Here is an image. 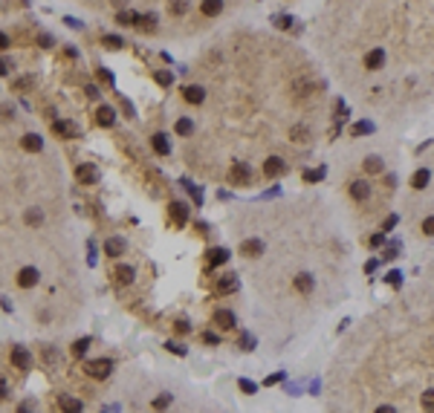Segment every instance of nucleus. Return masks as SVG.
<instances>
[{"label":"nucleus","instance_id":"f257e3e1","mask_svg":"<svg viewBox=\"0 0 434 413\" xmlns=\"http://www.w3.org/2000/svg\"><path fill=\"white\" fill-rule=\"evenodd\" d=\"M75 179H78L81 185H96L99 182V168L90 165V162H81V165L75 168Z\"/></svg>","mask_w":434,"mask_h":413},{"label":"nucleus","instance_id":"f03ea898","mask_svg":"<svg viewBox=\"0 0 434 413\" xmlns=\"http://www.w3.org/2000/svg\"><path fill=\"white\" fill-rule=\"evenodd\" d=\"M110 370H113V364H110L107 358H96V361L87 364V373H90L93 379H107V376H110Z\"/></svg>","mask_w":434,"mask_h":413},{"label":"nucleus","instance_id":"7ed1b4c3","mask_svg":"<svg viewBox=\"0 0 434 413\" xmlns=\"http://www.w3.org/2000/svg\"><path fill=\"white\" fill-rule=\"evenodd\" d=\"M52 130H55L58 136H64V139H78L81 136V127L72 125V122H52Z\"/></svg>","mask_w":434,"mask_h":413},{"label":"nucleus","instance_id":"20e7f679","mask_svg":"<svg viewBox=\"0 0 434 413\" xmlns=\"http://www.w3.org/2000/svg\"><path fill=\"white\" fill-rule=\"evenodd\" d=\"M12 364L21 370H29V364H32V356H29V350L26 347H12Z\"/></svg>","mask_w":434,"mask_h":413},{"label":"nucleus","instance_id":"39448f33","mask_svg":"<svg viewBox=\"0 0 434 413\" xmlns=\"http://www.w3.org/2000/svg\"><path fill=\"white\" fill-rule=\"evenodd\" d=\"M284 171H287V162H284L281 156H270V159L264 162V173H267V176H281Z\"/></svg>","mask_w":434,"mask_h":413},{"label":"nucleus","instance_id":"423d86ee","mask_svg":"<svg viewBox=\"0 0 434 413\" xmlns=\"http://www.w3.org/2000/svg\"><path fill=\"white\" fill-rule=\"evenodd\" d=\"M38 277H41V275H38L35 266H26V269L18 272V283H21L24 289H29V286H35V283H38Z\"/></svg>","mask_w":434,"mask_h":413},{"label":"nucleus","instance_id":"0eeeda50","mask_svg":"<svg viewBox=\"0 0 434 413\" xmlns=\"http://www.w3.org/2000/svg\"><path fill=\"white\" fill-rule=\"evenodd\" d=\"M229 176H232L235 185H240V182H249V179H252V171H249V165H243V162H235Z\"/></svg>","mask_w":434,"mask_h":413},{"label":"nucleus","instance_id":"6e6552de","mask_svg":"<svg viewBox=\"0 0 434 413\" xmlns=\"http://www.w3.org/2000/svg\"><path fill=\"white\" fill-rule=\"evenodd\" d=\"M293 283H295V289H298L301 295H310V292H313V286H316V280H313V275H310V272H301V275H295Z\"/></svg>","mask_w":434,"mask_h":413},{"label":"nucleus","instance_id":"1a4fd4ad","mask_svg":"<svg viewBox=\"0 0 434 413\" xmlns=\"http://www.w3.org/2000/svg\"><path fill=\"white\" fill-rule=\"evenodd\" d=\"M96 122H99L102 127H110L113 122H116V110H113V107H107V104H105V107H99V110H96Z\"/></svg>","mask_w":434,"mask_h":413},{"label":"nucleus","instance_id":"9d476101","mask_svg":"<svg viewBox=\"0 0 434 413\" xmlns=\"http://www.w3.org/2000/svg\"><path fill=\"white\" fill-rule=\"evenodd\" d=\"M183 95H186L188 104H203L206 90H203V87H197V84H191V87H186V90H183Z\"/></svg>","mask_w":434,"mask_h":413},{"label":"nucleus","instance_id":"9b49d317","mask_svg":"<svg viewBox=\"0 0 434 413\" xmlns=\"http://www.w3.org/2000/svg\"><path fill=\"white\" fill-rule=\"evenodd\" d=\"M382 64H385V52H382V49H371V52L365 55V67L368 69H379Z\"/></svg>","mask_w":434,"mask_h":413},{"label":"nucleus","instance_id":"f8f14e48","mask_svg":"<svg viewBox=\"0 0 434 413\" xmlns=\"http://www.w3.org/2000/svg\"><path fill=\"white\" fill-rule=\"evenodd\" d=\"M217 292H220V295H232V292H237V275H223V277H220Z\"/></svg>","mask_w":434,"mask_h":413},{"label":"nucleus","instance_id":"ddd939ff","mask_svg":"<svg viewBox=\"0 0 434 413\" xmlns=\"http://www.w3.org/2000/svg\"><path fill=\"white\" fill-rule=\"evenodd\" d=\"M105 254H110V257L125 254V240H122V237H110V240H105Z\"/></svg>","mask_w":434,"mask_h":413},{"label":"nucleus","instance_id":"4468645a","mask_svg":"<svg viewBox=\"0 0 434 413\" xmlns=\"http://www.w3.org/2000/svg\"><path fill=\"white\" fill-rule=\"evenodd\" d=\"M58 404H61V410L64 413H81V399H72V396H61L58 399Z\"/></svg>","mask_w":434,"mask_h":413},{"label":"nucleus","instance_id":"2eb2a0df","mask_svg":"<svg viewBox=\"0 0 434 413\" xmlns=\"http://www.w3.org/2000/svg\"><path fill=\"white\" fill-rule=\"evenodd\" d=\"M21 145H24V150H29V153H38V150L44 148V142H41L38 133H26V136L21 139Z\"/></svg>","mask_w":434,"mask_h":413},{"label":"nucleus","instance_id":"dca6fc26","mask_svg":"<svg viewBox=\"0 0 434 413\" xmlns=\"http://www.w3.org/2000/svg\"><path fill=\"white\" fill-rule=\"evenodd\" d=\"M151 145L159 156H168V153H171V145H168V136H165V133H156V136L151 139Z\"/></svg>","mask_w":434,"mask_h":413},{"label":"nucleus","instance_id":"f3484780","mask_svg":"<svg viewBox=\"0 0 434 413\" xmlns=\"http://www.w3.org/2000/svg\"><path fill=\"white\" fill-rule=\"evenodd\" d=\"M240 252L249 254V257H258V254H264V243L261 240H243L240 243Z\"/></svg>","mask_w":434,"mask_h":413},{"label":"nucleus","instance_id":"a211bd4d","mask_svg":"<svg viewBox=\"0 0 434 413\" xmlns=\"http://www.w3.org/2000/svg\"><path fill=\"white\" fill-rule=\"evenodd\" d=\"M428 182H431V173H428V168H420V171L411 176V185H414L417 191H422V188H425Z\"/></svg>","mask_w":434,"mask_h":413},{"label":"nucleus","instance_id":"6ab92c4d","mask_svg":"<svg viewBox=\"0 0 434 413\" xmlns=\"http://www.w3.org/2000/svg\"><path fill=\"white\" fill-rule=\"evenodd\" d=\"M200 9H203L206 18H214V15H220V12H223V0H203V6H200Z\"/></svg>","mask_w":434,"mask_h":413},{"label":"nucleus","instance_id":"aec40b11","mask_svg":"<svg viewBox=\"0 0 434 413\" xmlns=\"http://www.w3.org/2000/svg\"><path fill=\"white\" fill-rule=\"evenodd\" d=\"M351 194H353V199H368V194H371V185L365 182V179H356V182L351 185Z\"/></svg>","mask_w":434,"mask_h":413},{"label":"nucleus","instance_id":"412c9836","mask_svg":"<svg viewBox=\"0 0 434 413\" xmlns=\"http://www.w3.org/2000/svg\"><path fill=\"white\" fill-rule=\"evenodd\" d=\"M214 321L220 324L223 330H232V327H235V315H232L229 309H217L214 312Z\"/></svg>","mask_w":434,"mask_h":413},{"label":"nucleus","instance_id":"4be33fe9","mask_svg":"<svg viewBox=\"0 0 434 413\" xmlns=\"http://www.w3.org/2000/svg\"><path fill=\"white\" fill-rule=\"evenodd\" d=\"M171 217H174L177 226H183V223L188 220V208H186V202H174V205H171Z\"/></svg>","mask_w":434,"mask_h":413},{"label":"nucleus","instance_id":"5701e85b","mask_svg":"<svg viewBox=\"0 0 434 413\" xmlns=\"http://www.w3.org/2000/svg\"><path fill=\"white\" fill-rule=\"evenodd\" d=\"M116 21L119 23H122V26H136V23H139L142 21V18H139V15H136V12H119V15H116Z\"/></svg>","mask_w":434,"mask_h":413},{"label":"nucleus","instance_id":"b1692460","mask_svg":"<svg viewBox=\"0 0 434 413\" xmlns=\"http://www.w3.org/2000/svg\"><path fill=\"white\" fill-rule=\"evenodd\" d=\"M229 260V252L226 249H211L209 252V266H220V263H226Z\"/></svg>","mask_w":434,"mask_h":413},{"label":"nucleus","instance_id":"393cba45","mask_svg":"<svg viewBox=\"0 0 434 413\" xmlns=\"http://www.w3.org/2000/svg\"><path fill=\"white\" fill-rule=\"evenodd\" d=\"M113 275H116L119 283H130V280H133V269H130V266H116Z\"/></svg>","mask_w":434,"mask_h":413},{"label":"nucleus","instance_id":"a878e982","mask_svg":"<svg viewBox=\"0 0 434 413\" xmlns=\"http://www.w3.org/2000/svg\"><path fill=\"white\" fill-rule=\"evenodd\" d=\"M44 223V211L41 208H29L26 211V226H41Z\"/></svg>","mask_w":434,"mask_h":413},{"label":"nucleus","instance_id":"bb28decb","mask_svg":"<svg viewBox=\"0 0 434 413\" xmlns=\"http://www.w3.org/2000/svg\"><path fill=\"white\" fill-rule=\"evenodd\" d=\"M168 12H171V15H186L188 0H168Z\"/></svg>","mask_w":434,"mask_h":413},{"label":"nucleus","instance_id":"cd10ccee","mask_svg":"<svg viewBox=\"0 0 434 413\" xmlns=\"http://www.w3.org/2000/svg\"><path fill=\"white\" fill-rule=\"evenodd\" d=\"M365 171L368 173H382V159H379V156H368V159H365Z\"/></svg>","mask_w":434,"mask_h":413},{"label":"nucleus","instance_id":"c85d7f7f","mask_svg":"<svg viewBox=\"0 0 434 413\" xmlns=\"http://www.w3.org/2000/svg\"><path fill=\"white\" fill-rule=\"evenodd\" d=\"M177 133H180V136H191V133H194V122H191V119H180V122H177Z\"/></svg>","mask_w":434,"mask_h":413},{"label":"nucleus","instance_id":"c756f323","mask_svg":"<svg viewBox=\"0 0 434 413\" xmlns=\"http://www.w3.org/2000/svg\"><path fill=\"white\" fill-rule=\"evenodd\" d=\"M351 133H353V136H365V133H374V125H371V122H359V125H353V127H351Z\"/></svg>","mask_w":434,"mask_h":413},{"label":"nucleus","instance_id":"7c9ffc66","mask_svg":"<svg viewBox=\"0 0 434 413\" xmlns=\"http://www.w3.org/2000/svg\"><path fill=\"white\" fill-rule=\"evenodd\" d=\"M290 139H295V142H307V127L304 125H295L293 130H290Z\"/></svg>","mask_w":434,"mask_h":413},{"label":"nucleus","instance_id":"2f4dec72","mask_svg":"<svg viewBox=\"0 0 434 413\" xmlns=\"http://www.w3.org/2000/svg\"><path fill=\"white\" fill-rule=\"evenodd\" d=\"M153 78H156V84H162V87H168V84L174 81V72H168V69H159V72H156Z\"/></svg>","mask_w":434,"mask_h":413},{"label":"nucleus","instance_id":"473e14b6","mask_svg":"<svg viewBox=\"0 0 434 413\" xmlns=\"http://www.w3.org/2000/svg\"><path fill=\"white\" fill-rule=\"evenodd\" d=\"M422 407H425L428 413H434V387L422 393Z\"/></svg>","mask_w":434,"mask_h":413},{"label":"nucleus","instance_id":"72a5a7b5","mask_svg":"<svg viewBox=\"0 0 434 413\" xmlns=\"http://www.w3.org/2000/svg\"><path fill=\"white\" fill-rule=\"evenodd\" d=\"M87 347H90V338H78V341L72 344V353H75V356H84V353H87Z\"/></svg>","mask_w":434,"mask_h":413},{"label":"nucleus","instance_id":"f704fd0d","mask_svg":"<svg viewBox=\"0 0 434 413\" xmlns=\"http://www.w3.org/2000/svg\"><path fill=\"white\" fill-rule=\"evenodd\" d=\"M168 404H171V393H162V396H159V399L153 402V407H156V410H165Z\"/></svg>","mask_w":434,"mask_h":413},{"label":"nucleus","instance_id":"c9c22d12","mask_svg":"<svg viewBox=\"0 0 434 413\" xmlns=\"http://www.w3.org/2000/svg\"><path fill=\"white\" fill-rule=\"evenodd\" d=\"M139 26L142 29H153V26H156V15H145V18L139 21Z\"/></svg>","mask_w":434,"mask_h":413},{"label":"nucleus","instance_id":"e433bc0d","mask_svg":"<svg viewBox=\"0 0 434 413\" xmlns=\"http://www.w3.org/2000/svg\"><path fill=\"white\" fill-rule=\"evenodd\" d=\"M422 234L434 237V217H425V220H422Z\"/></svg>","mask_w":434,"mask_h":413},{"label":"nucleus","instance_id":"4c0bfd02","mask_svg":"<svg viewBox=\"0 0 434 413\" xmlns=\"http://www.w3.org/2000/svg\"><path fill=\"white\" fill-rule=\"evenodd\" d=\"M321 176H324V168H318V171H307V173H304L307 182H316V179H321Z\"/></svg>","mask_w":434,"mask_h":413},{"label":"nucleus","instance_id":"58836bf2","mask_svg":"<svg viewBox=\"0 0 434 413\" xmlns=\"http://www.w3.org/2000/svg\"><path fill=\"white\" fill-rule=\"evenodd\" d=\"M105 44L110 46V49H119V46H122V38H116V35H105Z\"/></svg>","mask_w":434,"mask_h":413},{"label":"nucleus","instance_id":"ea45409f","mask_svg":"<svg viewBox=\"0 0 434 413\" xmlns=\"http://www.w3.org/2000/svg\"><path fill=\"white\" fill-rule=\"evenodd\" d=\"M385 280L391 283V286H399V283H402V275H399V272H388Z\"/></svg>","mask_w":434,"mask_h":413},{"label":"nucleus","instance_id":"a19ab883","mask_svg":"<svg viewBox=\"0 0 434 413\" xmlns=\"http://www.w3.org/2000/svg\"><path fill=\"white\" fill-rule=\"evenodd\" d=\"M240 390H243V393H255V381H249V379H240Z\"/></svg>","mask_w":434,"mask_h":413},{"label":"nucleus","instance_id":"79ce46f5","mask_svg":"<svg viewBox=\"0 0 434 413\" xmlns=\"http://www.w3.org/2000/svg\"><path fill=\"white\" fill-rule=\"evenodd\" d=\"M165 347H168L171 353H177V356H186V347L183 344H174V341H171V344H165Z\"/></svg>","mask_w":434,"mask_h":413},{"label":"nucleus","instance_id":"37998d69","mask_svg":"<svg viewBox=\"0 0 434 413\" xmlns=\"http://www.w3.org/2000/svg\"><path fill=\"white\" fill-rule=\"evenodd\" d=\"M394 226H397V217H388V220H385V226H382V234H385L388 229H394Z\"/></svg>","mask_w":434,"mask_h":413},{"label":"nucleus","instance_id":"c03bdc74","mask_svg":"<svg viewBox=\"0 0 434 413\" xmlns=\"http://www.w3.org/2000/svg\"><path fill=\"white\" fill-rule=\"evenodd\" d=\"M382 240H385V234H374V237H371V246L376 249V246H382Z\"/></svg>","mask_w":434,"mask_h":413},{"label":"nucleus","instance_id":"a18cd8bd","mask_svg":"<svg viewBox=\"0 0 434 413\" xmlns=\"http://www.w3.org/2000/svg\"><path fill=\"white\" fill-rule=\"evenodd\" d=\"M240 347H243V350H252V335H243V338H240Z\"/></svg>","mask_w":434,"mask_h":413},{"label":"nucleus","instance_id":"49530a36","mask_svg":"<svg viewBox=\"0 0 434 413\" xmlns=\"http://www.w3.org/2000/svg\"><path fill=\"white\" fill-rule=\"evenodd\" d=\"M275 23H278L281 29H287V26H290V23H293V21H290V18H284V15H281V18H275Z\"/></svg>","mask_w":434,"mask_h":413},{"label":"nucleus","instance_id":"de8ad7c7","mask_svg":"<svg viewBox=\"0 0 434 413\" xmlns=\"http://www.w3.org/2000/svg\"><path fill=\"white\" fill-rule=\"evenodd\" d=\"M374 413H397V410H394V407H391V404H379V407H376Z\"/></svg>","mask_w":434,"mask_h":413},{"label":"nucleus","instance_id":"09e8293b","mask_svg":"<svg viewBox=\"0 0 434 413\" xmlns=\"http://www.w3.org/2000/svg\"><path fill=\"white\" fill-rule=\"evenodd\" d=\"M203 341H206V344H217V335H214V333H206V335H203Z\"/></svg>","mask_w":434,"mask_h":413},{"label":"nucleus","instance_id":"8fccbe9b","mask_svg":"<svg viewBox=\"0 0 434 413\" xmlns=\"http://www.w3.org/2000/svg\"><path fill=\"white\" fill-rule=\"evenodd\" d=\"M18 413H32V402H24L21 407H18Z\"/></svg>","mask_w":434,"mask_h":413},{"label":"nucleus","instance_id":"3c124183","mask_svg":"<svg viewBox=\"0 0 434 413\" xmlns=\"http://www.w3.org/2000/svg\"><path fill=\"white\" fill-rule=\"evenodd\" d=\"M177 330H180V333H188V321H177Z\"/></svg>","mask_w":434,"mask_h":413},{"label":"nucleus","instance_id":"603ef678","mask_svg":"<svg viewBox=\"0 0 434 413\" xmlns=\"http://www.w3.org/2000/svg\"><path fill=\"white\" fill-rule=\"evenodd\" d=\"M281 379H284L281 373H275V376H270V379H267V384H275V381H281Z\"/></svg>","mask_w":434,"mask_h":413}]
</instances>
